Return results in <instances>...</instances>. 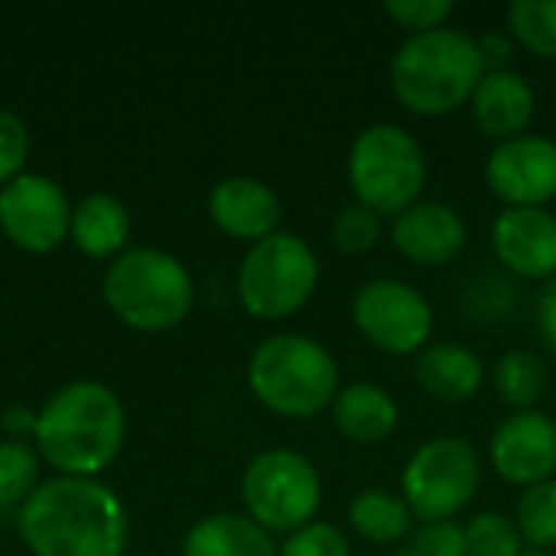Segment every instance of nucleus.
I'll use <instances>...</instances> for the list:
<instances>
[{
    "label": "nucleus",
    "instance_id": "nucleus-20",
    "mask_svg": "<svg viewBox=\"0 0 556 556\" xmlns=\"http://www.w3.org/2000/svg\"><path fill=\"white\" fill-rule=\"evenodd\" d=\"M182 556H277V544L248 515L218 511L189 528Z\"/></svg>",
    "mask_w": 556,
    "mask_h": 556
},
{
    "label": "nucleus",
    "instance_id": "nucleus-29",
    "mask_svg": "<svg viewBox=\"0 0 556 556\" xmlns=\"http://www.w3.org/2000/svg\"><path fill=\"white\" fill-rule=\"evenodd\" d=\"M277 556H352V547H349V538L336 525L313 521L287 534V541L277 547Z\"/></svg>",
    "mask_w": 556,
    "mask_h": 556
},
{
    "label": "nucleus",
    "instance_id": "nucleus-25",
    "mask_svg": "<svg viewBox=\"0 0 556 556\" xmlns=\"http://www.w3.org/2000/svg\"><path fill=\"white\" fill-rule=\"evenodd\" d=\"M515 525L528 551H554L556 547V479L531 485L521 492L515 508Z\"/></svg>",
    "mask_w": 556,
    "mask_h": 556
},
{
    "label": "nucleus",
    "instance_id": "nucleus-8",
    "mask_svg": "<svg viewBox=\"0 0 556 556\" xmlns=\"http://www.w3.org/2000/svg\"><path fill=\"white\" fill-rule=\"evenodd\" d=\"M479 485L482 459L466 437H433L420 443L401 472V498L420 525L453 521L479 495Z\"/></svg>",
    "mask_w": 556,
    "mask_h": 556
},
{
    "label": "nucleus",
    "instance_id": "nucleus-22",
    "mask_svg": "<svg viewBox=\"0 0 556 556\" xmlns=\"http://www.w3.org/2000/svg\"><path fill=\"white\" fill-rule=\"evenodd\" d=\"M349 528L362 541L388 547V544H397L407 534H414V515H410L407 502L401 498V492L368 485V489L355 492V498L349 502Z\"/></svg>",
    "mask_w": 556,
    "mask_h": 556
},
{
    "label": "nucleus",
    "instance_id": "nucleus-24",
    "mask_svg": "<svg viewBox=\"0 0 556 556\" xmlns=\"http://www.w3.org/2000/svg\"><path fill=\"white\" fill-rule=\"evenodd\" d=\"M505 16L521 49L538 59H556V0H515Z\"/></svg>",
    "mask_w": 556,
    "mask_h": 556
},
{
    "label": "nucleus",
    "instance_id": "nucleus-36",
    "mask_svg": "<svg viewBox=\"0 0 556 556\" xmlns=\"http://www.w3.org/2000/svg\"><path fill=\"white\" fill-rule=\"evenodd\" d=\"M391 556H420V554H417V551H414V547L407 544V547H401V551H394V554H391Z\"/></svg>",
    "mask_w": 556,
    "mask_h": 556
},
{
    "label": "nucleus",
    "instance_id": "nucleus-30",
    "mask_svg": "<svg viewBox=\"0 0 556 556\" xmlns=\"http://www.w3.org/2000/svg\"><path fill=\"white\" fill-rule=\"evenodd\" d=\"M453 0H388L384 13L394 26L407 29L410 36L443 29L446 20L453 16Z\"/></svg>",
    "mask_w": 556,
    "mask_h": 556
},
{
    "label": "nucleus",
    "instance_id": "nucleus-31",
    "mask_svg": "<svg viewBox=\"0 0 556 556\" xmlns=\"http://www.w3.org/2000/svg\"><path fill=\"white\" fill-rule=\"evenodd\" d=\"M26 150H29L26 124H23L13 111H3V108H0V182H3V186L23 173Z\"/></svg>",
    "mask_w": 556,
    "mask_h": 556
},
{
    "label": "nucleus",
    "instance_id": "nucleus-1",
    "mask_svg": "<svg viewBox=\"0 0 556 556\" xmlns=\"http://www.w3.org/2000/svg\"><path fill=\"white\" fill-rule=\"evenodd\" d=\"M16 525L36 556H124L127 547V511L94 479L62 476L36 485Z\"/></svg>",
    "mask_w": 556,
    "mask_h": 556
},
{
    "label": "nucleus",
    "instance_id": "nucleus-2",
    "mask_svg": "<svg viewBox=\"0 0 556 556\" xmlns=\"http://www.w3.org/2000/svg\"><path fill=\"white\" fill-rule=\"evenodd\" d=\"M124 404L98 381H75L55 391L36 414L39 453L65 476L91 479L124 443Z\"/></svg>",
    "mask_w": 556,
    "mask_h": 556
},
{
    "label": "nucleus",
    "instance_id": "nucleus-13",
    "mask_svg": "<svg viewBox=\"0 0 556 556\" xmlns=\"http://www.w3.org/2000/svg\"><path fill=\"white\" fill-rule=\"evenodd\" d=\"M489 466L521 492L556 479V420L538 410L508 414L489 440Z\"/></svg>",
    "mask_w": 556,
    "mask_h": 556
},
{
    "label": "nucleus",
    "instance_id": "nucleus-6",
    "mask_svg": "<svg viewBox=\"0 0 556 556\" xmlns=\"http://www.w3.org/2000/svg\"><path fill=\"white\" fill-rule=\"evenodd\" d=\"M108 306L134 329L160 332L179 326L192 309V277L160 248H127L104 270Z\"/></svg>",
    "mask_w": 556,
    "mask_h": 556
},
{
    "label": "nucleus",
    "instance_id": "nucleus-26",
    "mask_svg": "<svg viewBox=\"0 0 556 556\" xmlns=\"http://www.w3.org/2000/svg\"><path fill=\"white\" fill-rule=\"evenodd\" d=\"M525 551L515 518L502 511H479L466 525V556H521Z\"/></svg>",
    "mask_w": 556,
    "mask_h": 556
},
{
    "label": "nucleus",
    "instance_id": "nucleus-3",
    "mask_svg": "<svg viewBox=\"0 0 556 556\" xmlns=\"http://www.w3.org/2000/svg\"><path fill=\"white\" fill-rule=\"evenodd\" d=\"M485 72L479 39L453 26L407 36L388 68L394 98L420 117H443L466 108Z\"/></svg>",
    "mask_w": 556,
    "mask_h": 556
},
{
    "label": "nucleus",
    "instance_id": "nucleus-15",
    "mask_svg": "<svg viewBox=\"0 0 556 556\" xmlns=\"http://www.w3.org/2000/svg\"><path fill=\"white\" fill-rule=\"evenodd\" d=\"M492 251L521 280L556 277V212L502 208L492 222Z\"/></svg>",
    "mask_w": 556,
    "mask_h": 556
},
{
    "label": "nucleus",
    "instance_id": "nucleus-18",
    "mask_svg": "<svg viewBox=\"0 0 556 556\" xmlns=\"http://www.w3.org/2000/svg\"><path fill=\"white\" fill-rule=\"evenodd\" d=\"M414 378L424 394L443 404H463L479 394L485 381V365L479 352L463 342H430L414 358Z\"/></svg>",
    "mask_w": 556,
    "mask_h": 556
},
{
    "label": "nucleus",
    "instance_id": "nucleus-37",
    "mask_svg": "<svg viewBox=\"0 0 556 556\" xmlns=\"http://www.w3.org/2000/svg\"><path fill=\"white\" fill-rule=\"evenodd\" d=\"M521 556H556V551H525Z\"/></svg>",
    "mask_w": 556,
    "mask_h": 556
},
{
    "label": "nucleus",
    "instance_id": "nucleus-17",
    "mask_svg": "<svg viewBox=\"0 0 556 556\" xmlns=\"http://www.w3.org/2000/svg\"><path fill=\"white\" fill-rule=\"evenodd\" d=\"M469 108L479 130H485L502 143L528 134L538 114V94L518 68H489L479 88L472 91Z\"/></svg>",
    "mask_w": 556,
    "mask_h": 556
},
{
    "label": "nucleus",
    "instance_id": "nucleus-12",
    "mask_svg": "<svg viewBox=\"0 0 556 556\" xmlns=\"http://www.w3.org/2000/svg\"><path fill=\"white\" fill-rule=\"evenodd\" d=\"M72 205L65 192L39 173H20L0 189V228L26 251H49L68 235Z\"/></svg>",
    "mask_w": 556,
    "mask_h": 556
},
{
    "label": "nucleus",
    "instance_id": "nucleus-28",
    "mask_svg": "<svg viewBox=\"0 0 556 556\" xmlns=\"http://www.w3.org/2000/svg\"><path fill=\"white\" fill-rule=\"evenodd\" d=\"M36 472H39V463L26 443L20 440L0 443V508L23 505L33 495Z\"/></svg>",
    "mask_w": 556,
    "mask_h": 556
},
{
    "label": "nucleus",
    "instance_id": "nucleus-7",
    "mask_svg": "<svg viewBox=\"0 0 556 556\" xmlns=\"http://www.w3.org/2000/svg\"><path fill=\"white\" fill-rule=\"evenodd\" d=\"M319 287V257L293 231L254 241L238 267V300L254 319H290Z\"/></svg>",
    "mask_w": 556,
    "mask_h": 556
},
{
    "label": "nucleus",
    "instance_id": "nucleus-35",
    "mask_svg": "<svg viewBox=\"0 0 556 556\" xmlns=\"http://www.w3.org/2000/svg\"><path fill=\"white\" fill-rule=\"evenodd\" d=\"M7 430H36V414H29L26 407H10L7 410V420H3Z\"/></svg>",
    "mask_w": 556,
    "mask_h": 556
},
{
    "label": "nucleus",
    "instance_id": "nucleus-23",
    "mask_svg": "<svg viewBox=\"0 0 556 556\" xmlns=\"http://www.w3.org/2000/svg\"><path fill=\"white\" fill-rule=\"evenodd\" d=\"M492 384L502 404L515 410H538V404L544 401L547 388H551V362L525 345L508 349L492 371Z\"/></svg>",
    "mask_w": 556,
    "mask_h": 556
},
{
    "label": "nucleus",
    "instance_id": "nucleus-32",
    "mask_svg": "<svg viewBox=\"0 0 556 556\" xmlns=\"http://www.w3.org/2000/svg\"><path fill=\"white\" fill-rule=\"evenodd\" d=\"M410 547L420 556H466V528L456 521L417 525L410 534Z\"/></svg>",
    "mask_w": 556,
    "mask_h": 556
},
{
    "label": "nucleus",
    "instance_id": "nucleus-16",
    "mask_svg": "<svg viewBox=\"0 0 556 556\" xmlns=\"http://www.w3.org/2000/svg\"><path fill=\"white\" fill-rule=\"evenodd\" d=\"M208 215L225 235L254 244L280 231L283 208L277 192L257 176H225L208 192Z\"/></svg>",
    "mask_w": 556,
    "mask_h": 556
},
{
    "label": "nucleus",
    "instance_id": "nucleus-34",
    "mask_svg": "<svg viewBox=\"0 0 556 556\" xmlns=\"http://www.w3.org/2000/svg\"><path fill=\"white\" fill-rule=\"evenodd\" d=\"M515 46L518 42L505 29H489V33L479 36V52L485 59V68H508V59H511Z\"/></svg>",
    "mask_w": 556,
    "mask_h": 556
},
{
    "label": "nucleus",
    "instance_id": "nucleus-21",
    "mask_svg": "<svg viewBox=\"0 0 556 556\" xmlns=\"http://www.w3.org/2000/svg\"><path fill=\"white\" fill-rule=\"evenodd\" d=\"M130 218L121 199L108 192H91L72 208L68 238L88 257H117L127 244Z\"/></svg>",
    "mask_w": 556,
    "mask_h": 556
},
{
    "label": "nucleus",
    "instance_id": "nucleus-27",
    "mask_svg": "<svg viewBox=\"0 0 556 556\" xmlns=\"http://www.w3.org/2000/svg\"><path fill=\"white\" fill-rule=\"evenodd\" d=\"M381 235H384L381 215H375L362 202L342 205L332 218V228H329V238L342 254H368L381 241Z\"/></svg>",
    "mask_w": 556,
    "mask_h": 556
},
{
    "label": "nucleus",
    "instance_id": "nucleus-10",
    "mask_svg": "<svg viewBox=\"0 0 556 556\" xmlns=\"http://www.w3.org/2000/svg\"><path fill=\"white\" fill-rule=\"evenodd\" d=\"M355 329L384 355L404 358L420 355L433 339V306L407 280L375 277L365 280L352 296Z\"/></svg>",
    "mask_w": 556,
    "mask_h": 556
},
{
    "label": "nucleus",
    "instance_id": "nucleus-4",
    "mask_svg": "<svg viewBox=\"0 0 556 556\" xmlns=\"http://www.w3.org/2000/svg\"><path fill=\"white\" fill-rule=\"evenodd\" d=\"M248 384L267 410L290 420H309L336 401L342 375L339 362L319 339L280 332L251 352Z\"/></svg>",
    "mask_w": 556,
    "mask_h": 556
},
{
    "label": "nucleus",
    "instance_id": "nucleus-11",
    "mask_svg": "<svg viewBox=\"0 0 556 556\" xmlns=\"http://www.w3.org/2000/svg\"><path fill=\"white\" fill-rule=\"evenodd\" d=\"M485 182L505 208H547L556 199V140L521 134L492 147Z\"/></svg>",
    "mask_w": 556,
    "mask_h": 556
},
{
    "label": "nucleus",
    "instance_id": "nucleus-19",
    "mask_svg": "<svg viewBox=\"0 0 556 556\" xmlns=\"http://www.w3.org/2000/svg\"><path fill=\"white\" fill-rule=\"evenodd\" d=\"M329 410H332L336 430L358 446L384 443L401 424V407H397L394 394L375 381L342 384L336 401L329 404Z\"/></svg>",
    "mask_w": 556,
    "mask_h": 556
},
{
    "label": "nucleus",
    "instance_id": "nucleus-14",
    "mask_svg": "<svg viewBox=\"0 0 556 556\" xmlns=\"http://www.w3.org/2000/svg\"><path fill=\"white\" fill-rule=\"evenodd\" d=\"M388 235L401 257L417 267H446L463 254L469 241L466 218L440 199H420L394 215Z\"/></svg>",
    "mask_w": 556,
    "mask_h": 556
},
{
    "label": "nucleus",
    "instance_id": "nucleus-9",
    "mask_svg": "<svg viewBox=\"0 0 556 556\" xmlns=\"http://www.w3.org/2000/svg\"><path fill=\"white\" fill-rule=\"evenodd\" d=\"M241 498L248 518L267 534H293L316 521L323 505V479L303 453L264 450L241 476Z\"/></svg>",
    "mask_w": 556,
    "mask_h": 556
},
{
    "label": "nucleus",
    "instance_id": "nucleus-33",
    "mask_svg": "<svg viewBox=\"0 0 556 556\" xmlns=\"http://www.w3.org/2000/svg\"><path fill=\"white\" fill-rule=\"evenodd\" d=\"M534 323H538V336H541L544 349L556 358V277L544 283V290L538 296Z\"/></svg>",
    "mask_w": 556,
    "mask_h": 556
},
{
    "label": "nucleus",
    "instance_id": "nucleus-5",
    "mask_svg": "<svg viewBox=\"0 0 556 556\" xmlns=\"http://www.w3.org/2000/svg\"><path fill=\"white\" fill-rule=\"evenodd\" d=\"M345 173L355 202L368 205L381 218H394L424 199L430 166L420 140L410 130L391 121H375L355 134Z\"/></svg>",
    "mask_w": 556,
    "mask_h": 556
}]
</instances>
